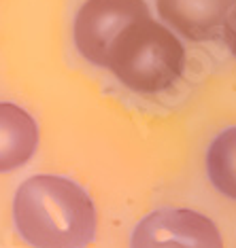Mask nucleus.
Masks as SVG:
<instances>
[{"label":"nucleus","instance_id":"obj_1","mask_svg":"<svg viewBox=\"0 0 236 248\" xmlns=\"http://www.w3.org/2000/svg\"><path fill=\"white\" fill-rule=\"evenodd\" d=\"M19 238L32 248H87L96 238V208L79 183L36 174L13 197Z\"/></svg>","mask_w":236,"mask_h":248},{"label":"nucleus","instance_id":"obj_2","mask_svg":"<svg viewBox=\"0 0 236 248\" xmlns=\"http://www.w3.org/2000/svg\"><path fill=\"white\" fill-rule=\"evenodd\" d=\"M104 68L134 93H160L181 78L185 49L172 30L147 15L117 32L106 49Z\"/></svg>","mask_w":236,"mask_h":248},{"label":"nucleus","instance_id":"obj_3","mask_svg":"<svg viewBox=\"0 0 236 248\" xmlns=\"http://www.w3.org/2000/svg\"><path fill=\"white\" fill-rule=\"evenodd\" d=\"M130 248H223V242L217 225L204 214L160 208L138 221Z\"/></svg>","mask_w":236,"mask_h":248},{"label":"nucleus","instance_id":"obj_4","mask_svg":"<svg viewBox=\"0 0 236 248\" xmlns=\"http://www.w3.org/2000/svg\"><path fill=\"white\" fill-rule=\"evenodd\" d=\"M147 15L151 13L145 0H85L72 28L77 51L94 66L104 68L106 49L115 34L126 24Z\"/></svg>","mask_w":236,"mask_h":248},{"label":"nucleus","instance_id":"obj_5","mask_svg":"<svg viewBox=\"0 0 236 248\" xmlns=\"http://www.w3.org/2000/svg\"><path fill=\"white\" fill-rule=\"evenodd\" d=\"M236 0H155L157 15L187 41L204 43L221 34Z\"/></svg>","mask_w":236,"mask_h":248},{"label":"nucleus","instance_id":"obj_6","mask_svg":"<svg viewBox=\"0 0 236 248\" xmlns=\"http://www.w3.org/2000/svg\"><path fill=\"white\" fill-rule=\"evenodd\" d=\"M38 125L30 112L13 102H0V172H13L32 159Z\"/></svg>","mask_w":236,"mask_h":248},{"label":"nucleus","instance_id":"obj_7","mask_svg":"<svg viewBox=\"0 0 236 248\" xmlns=\"http://www.w3.org/2000/svg\"><path fill=\"white\" fill-rule=\"evenodd\" d=\"M206 174L221 195L236 200V127L217 134L206 151Z\"/></svg>","mask_w":236,"mask_h":248},{"label":"nucleus","instance_id":"obj_8","mask_svg":"<svg viewBox=\"0 0 236 248\" xmlns=\"http://www.w3.org/2000/svg\"><path fill=\"white\" fill-rule=\"evenodd\" d=\"M221 34H223V41H226L230 53H232L234 58H236V4H234V9L230 11L226 24H223Z\"/></svg>","mask_w":236,"mask_h":248}]
</instances>
